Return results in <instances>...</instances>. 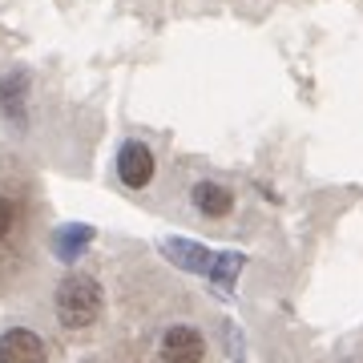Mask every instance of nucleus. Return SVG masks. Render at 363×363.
Masks as SVG:
<instances>
[{"mask_svg":"<svg viewBox=\"0 0 363 363\" xmlns=\"http://www.w3.org/2000/svg\"><path fill=\"white\" fill-rule=\"evenodd\" d=\"M52 307H57L61 327L85 331V327H93L97 315H101V286L93 283L89 274H69V279H61V286H57Z\"/></svg>","mask_w":363,"mask_h":363,"instance_id":"1","label":"nucleus"},{"mask_svg":"<svg viewBox=\"0 0 363 363\" xmlns=\"http://www.w3.org/2000/svg\"><path fill=\"white\" fill-rule=\"evenodd\" d=\"M154 150L145 142H125L121 150H117V178L125 182L130 190H145L150 182H154Z\"/></svg>","mask_w":363,"mask_h":363,"instance_id":"2","label":"nucleus"},{"mask_svg":"<svg viewBox=\"0 0 363 363\" xmlns=\"http://www.w3.org/2000/svg\"><path fill=\"white\" fill-rule=\"evenodd\" d=\"M206 359V339L194 327H169L162 335V363H202Z\"/></svg>","mask_w":363,"mask_h":363,"instance_id":"3","label":"nucleus"},{"mask_svg":"<svg viewBox=\"0 0 363 363\" xmlns=\"http://www.w3.org/2000/svg\"><path fill=\"white\" fill-rule=\"evenodd\" d=\"M0 363H49V347L37 331L13 327L0 335Z\"/></svg>","mask_w":363,"mask_h":363,"instance_id":"4","label":"nucleus"},{"mask_svg":"<svg viewBox=\"0 0 363 363\" xmlns=\"http://www.w3.org/2000/svg\"><path fill=\"white\" fill-rule=\"evenodd\" d=\"M25 97H28V73L25 69H13L0 77V113L9 121H25Z\"/></svg>","mask_w":363,"mask_h":363,"instance_id":"5","label":"nucleus"},{"mask_svg":"<svg viewBox=\"0 0 363 363\" xmlns=\"http://www.w3.org/2000/svg\"><path fill=\"white\" fill-rule=\"evenodd\" d=\"M190 202H194L198 214H206V218H226L234 210V194L218 182H198L194 190H190Z\"/></svg>","mask_w":363,"mask_h":363,"instance_id":"6","label":"nucleus"},{"mask_svg":"<svg viewBox=\"0 0 363 363\" xmlns=\"http://www.w3.org/2000/svg\"><path fill=\"white\" fill-rule=\"evenodd\" d=\"M89 238H93L89 226H65V230L52 234V250L61 255V262H73V259L81 255V250L89 247Z\"/></svg>","mask_w":363,"mask_h":363,"instance_id":"7","label":"nucleus"},{"mask_svg":"<svg viewBox=\"0 0 363 363\" xmlns=\"http://www.w3.org/2000/svg\"><path fill=\"white\" fill-rule=\"evenodd\" d=\"M166 255L178 267H186V271H210V255L198 242H182V238H169L166 242Z\"/></svg>","mask_w":363,"mask_h":363,"instance_id":"8","label":"nucleus"},{"mask_svg":"<svg viewBox=\"0 0 363 363\" xmlns=\"http://www.w3.org/2000/svg\"><path fill=\"white\" fill-rule=\"evenodd\" d=\"M238 267H242V255H218V262L210 267V271H214V283L230 286L234 274H238Z\"/></svg>","mask_w":363,"mask_h":363,"instance_id":"9","label":"nucleus"},{"mask_svg":"<svg viewBox=\"0 0 363 363\" xmlns=\"http://www.w3.org/2000/svg\"><path fill=\"white\" fill-rule=\"evenodd\" d=\"M13 226H16V206L0 194V238H9V234H13Z\"/></svg>","mask_w":363,"mask_h":363,"instance_id":"10","label":"nucleus"}]
</instances>
